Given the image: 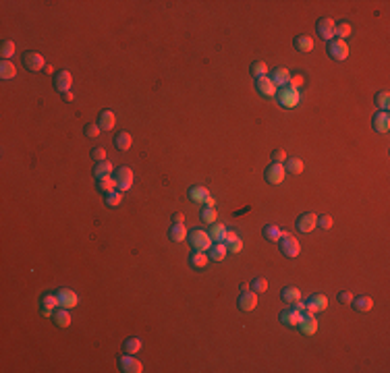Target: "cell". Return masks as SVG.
I'll return each mask as SVG.
<instances>
[{"mask_svg": "<svg viewBox=\"0 0 390 373\" xmlns=\"http://www.w3.org/2000/svg\"><path fill=\"white\" fill-rule=\"evenodd\" d=\"M98 189L104 193V195H108V193H112V191H116L119 186H116V181L112 176H104V178H100L98 181Z\"/></svg>", "mask_w": 390, "mask_h": 373, "instance_id": "cell-35", "label": "cell"}, {"mask_svg": "<svg viewBox=\"0 0 390 373\" xmlns=\"http://www.w3.org/2000/svg\"><path fill=\"white\" fill-rule=\"evenodd\" d=\"M42 307H50V309H58L60 303L56 294H44L42 297Z\"/></svg>", "mask_w": 390, "mask_h": 373, "instance_id": "cell-44", "label": "cell"}, {"mask_svg": "<svg viewBox=\"0 0 390 373\" xmlns=\"http://www.w3.org/2000/svg\"><path fill=\"white\" fill-rule=\"evenodd\" d=\"M119 369L123 373H142L143 371V365H142V361L135 359V355H127V353H124L123 356H119Z\"/></svg>", "mask_w": 390, "mask_h": 373, "instance_id": "cell-8", "label": "cell"}, {"mask_svg": "<svg viewBox=\"0 0 390 373\" xmlns=\"http://www.w3.org/2000/svg\"><path fill=\"white\" fill-rule=\"evenodd\" d=\"M372 127H373L376 133H382V135L388 133V131H390V114L378 110L376 116H373V120H372Z\"/></svg>", "mask_w": 390, "mask_h": 373, "instance_id": "cell-15", "label": "cell"}, {"mask_svg": "<svg viewBox=\"0 0 390 373\" xmlns=\"http://www.w3.org/2000/svg\"><path fill=\"white\" fill-rule=\"evenodd\" d=\"M216 218H218V214H216L214 207H204L201 209V220H204L206 224H214Z\"/></svg>", "mask_w": 390, "mask_h": 373, "instance_id": "cell-45", "label": "cell"}, {"mask_svg": "<svg viewBox=\"0 0 390 373\" xmlns=\"http://www.w3.org/2000/svg\"><path fill=\"white\" fill-rule=\"evenodd\" d=\"M183 220H185V216H183L181 212L173 214V224H183Z\"/></svg>", "mask_w": 390, "mask_h": 373, "instance_id": "cell-53", "label": "cell"}, {"mask_svg": "<svg viewBox=\"0 0 390 373\" xmlns=\"http://www.w3.org/2000/svg\"><path fill=\"white\" fill-rule=\"evenodd\" d=\"M214 205H216V199H214L212 195H210V197L204 201V207H214Z\"/></svg>", "mask_w": 390, "mask_h": 373, "instance_id": "cell-55", "label": "cell"}, {"mask_svg": "<svg viewBox=\"0 0 390 373\" xmlns=\"http://www.w3.org/2000/svg\"><path fill=\"white\" fill-rule=\"evenodd\" d=\"M316 31H318V35L322 37L324 42H330V40H334V34H337V23H334L330 17H322V19H318V23H316Z\"/></svg>", "mask_w": 390, "mask_h": 373, "instance_id": "cell-5", "label": "cell"}, {"mask_svg": "<svg viewBox=\"0 0 390 373\" xmlns=\"http://www.w3.org/2000/svg\"><path fill=\"white\" fill-rule=\"evenodd\" d=\"M52 83H54V89H56L58 93H62V96H65L67 91H71V85H73V75L69 73V71H58V73H54V79H52Z\"/></svg>", "mask_w": 390, "mask_h": 373, "instance_id": "cell-9", "label": "cell"}, {"mask_svg": "<svg viewBox=\"0 0 390 373\" xmlns=\"http://www.w3.org/2000/svg\"><path fill=\"white\" fill-rule=\"evenodd\" d=\"M189 199L195 201V203H204V201L210 197V191L206 189V186H189Z\"/></svg>", "mask_w": 390, "mask_h": 373, "instance_id": "cell-30", "label": "cell"}, {"mask_svg": "<svg viewBox=\"0 0 390 373\" xmlns=\"http://www.w3.org/2000/svg\"><path fill=\"white\" fill-rule=\"evenodd\" d=\"M262 237L268 240V243H278L280 238H283V228L276 226V224H268L266 228H264Z\"/></svg>", "mask_w": 390, "mask_h": 373, "instance_id": "cell-26", "label": "cell"}, {"mask_svg": "<svg viewBox=\"0 0 390 373\" xmlns=\"http://www.w3.org/2000/svg\"><path fill=\"white\" fill-rule=\"evenodd\" d=\"M239 309L243 311V313H249V311H253L257 307V292L253 290H243L239 294Z\"/></svg>", "mask_w": 390, "mask_h": 373, "instance_id": "cell-12", "label": "cell"}, {"mask_svg": "<svg viewBox=\"0 0 390 373\" xmlns=\"http://www.w3.org/2000/svg\"><path fill=\"white\" fill-rule=\"evenodd\" d=\"M272 81H274V85L276 87H284V85L288 83V79H291V73H288V68H284V67H278L274 73H272V77H270Z\"/></svg>", "mask_w": 390, "mask_h": 373, "instance_id": "cell-29", "label": "cell"}, {"mask_svg": "<svg viewBox=\"0 0 390 373\" xmlns=\"http://www.w3.org/2000/svg\"><path fill=\"white\" fill-rule=\"evenodd\" d=\"M303 83H305V77L297 73V75H291V79H288L286 85H288V87H293V89H299Z\"/></svg>", "mask_w": 390, "mask_h": 373, "instance_id": "cell-46", "label": "cell"}, {"mask_svg": "<svg viewBox=\"0 0 390 373\" xmlns=\"http://www.w3.org/2000/svg\"><path fill=\"white\" fill-rule=\"evenodd\" d=\"M318 226V216L314 212H305L297 218V230L299 232H311Z\"/></svg>", "mask_w": 390, "mask_h": 373, "instance_id": "cell-14", "label": "cell"}, {"mask_svg": "<svg viewBox=\"0 0 390 373\" xmlns=\"http://www.w3.org/2000/svg\"><path fill=\"white\" fill-rule=\"evenodd\" d=\"M42 315H44V317H52V315H54V309H50V307H42Z\"/></svg>", "mask_w": 390, "mask_h": 373, "instance_id": "cell-56", "label": "cell"}, {"mask_svg": "<svg viewBox=\"0 0 390 373\" xmlns=\"http://www.w3.org/2000/svg\"><path fill=\"white\" fill-rule=\"evenodd\" d=\"M114 181H116V186H119V191H129L131 186H133V170L127 168V166H121L114 170Z\"/></svg>", "mask_w": 390, "mask_h": 373, "instance_id": "cell-6", "label": "cell"}, {"mask_svg": "<svg viewBox=\"0 0 390 373\" xmlns=\"http://www.w3.org/2000/svg\"><path fill=\"white\" fill-rule=\"evenodd\" d=\"M100 131H102V129L98 127V122H88V124L83 127V135L89 137V139H93V137L100 135Z\"/></svg>", "mask_w": 390, "mask_h": 373, "instance_id": "cell-43", "label": "cell"}, {"mask_svg": "<svg viewBox=\"0 0 390 373\" xmlns=\"http://www.w3.org/2000/svg\"><path fill=\"white\" fill-rule=\"evenodd\" d=\"M280 243V251H283L286 257H297V255L301 253V245H299V240L295 238V237H291V232H286V230H283V238L278 240Z\"/></svg>", "mask_w": 390, "mask_h": 373, "instance_id": "cell-2", "label": "cell"}, {"mask_svg": "<svg viewBox=\"0 0 390 373\" xmlns=\"http://www.w3.org/2000/svg\"><path fill=\"white\" fill-rule=\"evenodd\" d=\"M116 124V116L112 110H102L98 116V127L102 131H112V127Z\"/></svg>", "mask_w": 390, "mask_h": 373, "instance_id": "cell-20", "label": "cell"}, {"mask_svg": "<svg viewBox=\"0 0 390 373\" xmlns=\"http://www.w3.org/2000/svg\"><path fill=\"white\" fill-rule=\"evenodd\" d=\"M328 54H330V58L338 60V62L347 60L349 58V46H347V42L345 40H338V37L330 40L328 42Z\"/></svg>", "mask_w": 390, "mask_h": 373, "instance_id": "cell-7", "label": "cell"}, {"mask_svg": "<svg viewBox=\"0 0 390 373\" xmlns=\"http://www.w3.org/2000/svg\"><path fill=\"white\" fill-rule=\"evenodd\" d=\"M235 238H237V232H235V230H229V232H226L224 243H230V240H235Z\"/></svg>", "mask_w": 390, "mask_h": 373, "instance_id": "cell-54", "label": "cell"}, {"mask_svg": "<svg viewBox=\"0 0 390 373\" xmlns=\"http://www.w3.org/2000/svg\"><path fill=\"white\" fill-rule=\"evenodd\" d=\"M255 87L264 98H274L278 93V87L274 85V81H272L270 77H260V79H255Z\"/></svg>", "mask_w": 390, "mask_h": 373, "instance_id": "cell-13", "label": "cell"}, {"mask_svg": "<svg viewBox=\"0 0 390 373\" xmlns=\"http://www.w3.org/2000/svg\"><path fill=\"white\" fill-rule=\"evenodd\" d=\"M123 203V191H112V193H108L106 195V205L108 207H119Z\"/></svg>", "mask_w": 390, "mask_h": 373, "instance_id": "cell-39", "label": "cell"}, {"mask_svg": "<svg viewBox=\"0 0 390 373\" xmlns=\"http://www.w3.org/2000/svg\"><path fill=\"white\" fill-rule=\"evenodd\" d=\"M189 243L193 247V251H210V247H212V238H210V235L206 230H193L189 235Z\"/></svg>", "mask_w": 390, "mask_h": 373, "instance_id": "cell-4", "label": "cell"}, {"mask_svg": "<svg viewBox=\"0 0 390 373\" xmlns=\"http://www.w3.org/2000/svg\"><path fill=\"white\" fill-rule=\"evenodd\" d=\"M283 166H284L286 172H291V174H301L303 168H305V164H303L301 158H286V162Z\"/></svg>", "mask_w": 390, "mask_h": 373, "instance_id": "cell-34", "label": "cell"}, {"mask_svg": "<svg viewBox=\"0 0 390 373\" xmlns=\"http://www.w3.org/2000/svg\"><path fill=\"white\" fill-rule=\"evenodd\" d=\"M210 226H212V228H210L208 235H210V238H212V243H224L226 232H229V230H226L224 224L214 222V224H210Z\"/></svg>", "mask_w": 390, "mask_h": 373, "instance_id": "cell-23", "label": "cell"}, {"mask_svg": "<svg viewBox=\"0 0 390 373\" xmlns=\"http://www.w3.org/2000/svg\"><path fill=\"white\" fill-rule=\"evenodd\" d=\"M276 96H278V104L283 106V108H297L299 102H301L299 89H293V87H288V85L280 87Z\"/></svg>", "mask_w": 390, "mask_h": 373, "instance_id": "cell-1", "label": "cell"}, {"mask_svg": "<svg viewBox=\"0 0 390 373\" xmlns=\"http://www.w3.org/2000/svg\"><path fill=\"white\" fill-rule=\"evenodd\" d=\"M351 305H353V309L357 313H368V311H372V307H373V301H372V297H368V294H361V297H353Z\"/></svg>", "mask_w": 390, "mask_h": 373, "instance_id": "cell-19", "label": "cell"}, {"mask_svg": "<svg viewBox=\"0 0 390 373\" xmlns=\"http://www.w3.org/2000/svg\"><path fill=\"white\" fill-rule=\"evenodd\" d=\"M351 31H353V27H351V23H347V21H342V23H338L337 25V35L338 40H347V37L351 35Z\"/></svg>", "mask_w": 390, "mask_h": 373, "instance_id": "cell-41", "label": "cell"}, {"mask_svg": "<svg viewBox=\"0 0 390 373\" xmlns=\"http://www.w3.org/2000/svg\"><path fill=\"white\" fill-rule=\"evenodd\" d=\"M249 71H251V75L255 77V79H260V77H268V65L264 60H255V62H251Z\"/></svg>", "mask_w": 390, "mask_h": 373, "instance_id": "cell-36", "label": "cell"}, {"mask_svg": "<svg viewBox=\"0 0 390 373\" xmlns=\"http://www.w3.org/2000/svg\"><path fill=\"white\" fill-rule=\"evenodd\" d=\"M91 158H93V162H104L106 160V150H104V147H93V150H91Z\"/></svg>", "mask_w": 390, "mask_h": 373, "instance_id": "cell-48", "label": "cell"}, {"mask_svg": "<svg viewBox=\"0 0 390 373\" xmlns=\"http://www.w3.org/2000/svg\"><path fill=\"white\" fill-rule=\"evenodd\" d=\"M249 286H251V290L257 292V294H260V292H266V290H268V280L262 278V276H257Z\"/></svg>", "mask_w": 390, "mask_h": 373, "instance_id": "cell-42", "label": "cell"}, {"mask_svg": "<svg viewBox=\"0 0 390 373\" xmlns=\"http://www.w3.org/2000/svg\"><path fill=\"white\" fill-rule=\"evenodd\" d=\"M112 164L108 160H104V162H96V166H93V176H96V181H100V178H104V176H110V172H112Z\"/></svg>", "mask_w": 390, "mask_h": 373, "instance_id": "cell-32", "label": "cell"}, {"mask_svg": "<svg viewBox=\"0 0 390 373\" xmlns=\"http://www.w3.org/2000/svg\"><path fill=\"white\" fill-rule=\"evenodd\" d=\"M299 332L305 334V336H314V334L318 332V320L314 315H303V320L299 322Z\"/></svg>", "mask_w": 390, "mask_h": 373, "instance_id": "cell-18", "label": "cell"}, {"mask_svg": "<svg viewBox=\"0 0 390 373\" xmlns=\"http://www.w3.org/2000/svg\"><path fill=\"white\" fill-rule=\"evenodd\" d=\"M226 247H229V253H241V249H243V240H241V238L237 237L235 240L226 243Z\"/></svg>", "mask_w": 390, "mask_h": 373, "instance_id": "cell-47", "label": "cell"}, {"mask_svg": "<svg viewBox=\"0 0 390 373\" xmlns=\"http://www.w3.org/2000/svg\"><path fill=\"white\" fill-rule=\"evenodd\" d=\"M280 299L288 303V305H293V303H297L301 299V290L297 286H284V288L280 290Z\"/></svg>", "mask_w": 390, "mask_h": 373, "instance_id": "cell-25", "label": "cell"}, {"mask_svg": "<svg viewBox=\"0 0 390 373\" xmlns=\"http://www.w3.org/2000/svg\"><path fill=\"white\" fill-rule=\"evenodd\" d=\"M54 294L58 297L60 307H65V309H73V307L79 305V294H77L75 290H71V288H58Z\"/></svg>", "mask_w": 390, "mask_h": 373, "instance_id": "cell-10", "label": "cell"}, {"mask_svg": "<svg viewBox=\"0 0 390 373\" xmlns=\"http://www.w3.org/2000/svg\"><path fill=\"white\" fill-rule=\"evenodd\" d=\"M52 320H54V323H56L58 328H69V325H71V313H69V309L58 307L56 311H54Z\"/></svg>", "mask_w": 390, "mask_h": 373, "instance_id": "cell-21", "label": "cell"}, {"mask_svg": "<svg viewBox=\"0 0 390 373\" xmlns=\"http://www.w3.org/2000/svg\"><path fill=\"white\" fill-rule=\"evenodd\" d=\"M284 176H286V170L283 164H270L264 172V178H266L268 185H280L284 183Z\"/></svg>", "mask_w": 390, "mask_h": 373, "instance_id": "cell-11", "label": "cell"}, {"mask_svg": "<svg viewBox=\"0 0 390 373\" xmlns=\"http://www.w3.org/2000/svg\"><path fill=\"white\" fill-rule=\"evenodd\" d=\"M291 307H293V309H297V311H299V313H301V315H303V311H305V309H307V305H305V303H303L301 299H299L297 303H293V305H291Z\"/></svg>", "mask_w": 390, "mask_h": 373, "instance_id": "cell-52", "label": "cell"}, {"mask_svg": "<svg viewBox=\"0 0 390 373\" xmlns=\"http://www.w3.org/2000/svg\"><path fill=\"white\" fill-rule=\"evenodd\" d=\"M305 305H307V309L311 311V313L316 315V313H322V311H326V307H328V299H326L324 294L316 292V294H311Z\"/></svg>", "mask_w": 390, "mask_h": 373, "instance_id": "cell-16", "label": "cell"}, {"mask_svg": "<svg viewBox=\"0 0 390 373\" xmlns=\"http://www.w3.org/2000/svg\"><path fill=\"white\" fill-rule=\"evenodd\" d=\"M139 351H142V340H139L137 336H131L123 342V353L127 355H137Z\"/></svg>", "mask_w": 390, "mask_h": 373, "instance_id": "cell-33", "label": "cell"}, {"mask_svg": "<svg viewBox=\"0 0 390 373\" xmlns=\"http://www.w3.org/2000/svg\"><path fill=\"white\" fill-rule=\"evenodd\" d=\"M293 44H295V50H299V52H311V50H314V37L305 35V34L295 37Z\"/></svg>", "mask_w": 390, "mask_h": 373, "instance_id": "cell-27", "label": "cell"}, {"mask_svg": "<svg viewBox=\"0 0 390 373\" xmlns=\"http://www.w3.org/2000/svg\"><path fill=\"white\" fill-rule=\"evenodd\" d=\"M351 301H353V294H351L349 290L338 292V303H342V305H351Z\"/></svg>", "mask_w": 390, "mask_h": 373, "instance_id": "cell-51", "label": "cell"}, {"mask_svg": "<svg viewBox=\"0 0 390 373\" xmlns=\"http://www.w3.org/2000/svg\"><path fill=\"white\" fill-rule=\"evenodd\" d=\"M0 54H2V60H11L13 54H15V42L6 40V42L0 44Z\"/></svg>", "mask_w": 390, "mask_h": 373, "instance_id": "cell-40", "label": "cell"}, {"mask_svg": "<svg viewBox=\"0 0 390 373\" xmlns=\"http://www.w3.org/2000/svg\"><path fill=\"white\" fill-rule=\"evenodd\" d=\"M226 255H229V247H226V243H214L210 247V257H212V261H224Z\"/></svg>", "mask_w": 390, "mask_h": 373, "instance_id": "cell-28", "label": "cell"}, {"mask_svg": "<svg viewBox=\"0 0 390 373\" xmlns=\"http://www.w3.org/2000/svg\"><path fill=\"white\" fill-rule=\"evenodd\" d=\"M21 62H23V67H25L27 71H34V73L42 71V68L46 67L44 56H42L40 52H34V50L23 52V54H21Z\"/></svg>", "mask_w": 390, "mask_h": 373, "instance_id": "cell-3", "label": "cell"}, {"mask_svg": "<svg viewBox=\"0 0 390 373\" xmlns=\"http://www.w3.org/2000/svg\"><path fill=\"white\" fill-rule=\"evenodd\" d=\"M65 100H67V102H73V93L67 91V93H65Z\"/></svg>", "mask_w": 390, "mask_h": 373, "instance_id": "cell-57", "label": "cell"}, {"mask_svg": "<svg viewBox=\"0 0 390 373\" xmlns=\"http://www.w3.org/2000/svg\"><path fill=\"white\" fill-rule=\"evenodd\" d=\"M15 75H17V68H15L11 60L0 62V77H2V79H15Z\"/></svg>", "mask_w": 390, "mask_h": 373, "instance_id": "cell-37", "label": "cell"}, {"mask_svg": "<svg viewBox=\"0 0 390 373\" xmlns=\"http://www.w3.org/2000/svg\"><path fill=\"white\" fill-rule=\"evenodd\" d=\"M284 162H286V153L283 150L272 152V164H284Z\"/></svg>", "mask_w": 390, "mask_h": 373, "instance_id": "cell-49", "label": "cell"}, {"mask_svg": "<svg viewBox=\"0 0 390 373\" xmlns=\"http://www.w3.org/2000/svg\"><path fill=\"white\" fill-rule=\"evenodd\" d=\"M332 216H322V218H318V226L322 228V230H330L332 228Z\"/></svg>", "mask_w": 390, "mask_h": 373, "instance_id": "cell-50", "label": "cell"}, {"mask_svg": "<svg viewBox=\"0 0 390 373\" xmlns=\"http://www.w3.org/2000/svg\"><path fill=\"white\" fill-rule=\"evenodd\" d=\"M373 102H376V106L380 108L382 112H388V108H390V93L386 89L384 91H378L376 98H373Z\"/></svg>", "mask_w": 390, "mask_h": 373, "instance_id": "cell-38", "label": "cell"}, {"mask_svg": "<svg viewBox=\"0 0 390 373\" xmlns=\"http://www.w3.org/2000/svg\"><path fill=\"white\" fill-rule=\"evenodd\" d=\"M208 261H210V255H206L204 251H193L189 255V266L195 270H204L208 266Z\"/></svg>", "mask_w": 390, "mask_h": 373, "instance_id": "cell-24", "label": "cell"}, {"mask_svg": "<svg viewBox=\"0 0 390 373\" xmlns=\"http://www.w3.org/2000/svg\"><path fill=\"white\" fill-rule=\"evenodd\" d=\"M301 320H303V315L299 313L297 309H293V307L291 309H284L283 313H280V322H283L286 328H297Z\"/></svg>", "mask_w": 390, "mask_h": 373, "instance_id": "cell-17", "label": "cell"}, {"mask_svg": "<svg viewBox=\"0 0 390 373\" xmlns=\"http://www.w3.org/2000/svg\"><path fill=\"white\" fill-rule=\"evenodd\" d=\"M168 237H170V240H175V243H183L185 238H189V232H187L185 224H173L168 230Z\"/></svg>", "mask_w": 390, "mask_h": 373, "instance_id": "cell-22", "label": "cell"}, {"mask_svg": "<svg viewBox=\"0 0 390 373\" xmlns=\"http://www.w3.org/2000/svg\"><path fill=\"white\" fill-rule=\"evenodd\" d=\"M114 145H116V150H121V152H127L131 145H133V137H131L127 131H121L119 135L114 137Z\"/></svg>", "mask_w": 390, "mask_h": 373, "instance_id": "cell-31", "label": "cell"}]
</instances>
